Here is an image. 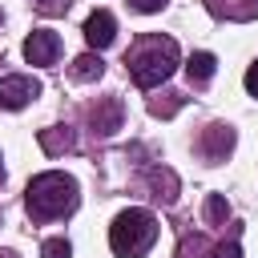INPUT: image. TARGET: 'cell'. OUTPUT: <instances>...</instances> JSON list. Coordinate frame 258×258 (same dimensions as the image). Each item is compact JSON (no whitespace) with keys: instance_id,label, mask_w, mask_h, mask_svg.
Returning a JSON list of instances; mask_svg holds the SVG:
<instances>
[{"instance_id":"1","label":"cell","mask_w":258,"mask_h":258,"mask_svg":"<svg viewBox=\"0 0 258 258\" xmlns=\"http://www.w3.org/2000/svg\"><path fill=\"white\" fill-rule=\"evenodd\" d=\"M125 64H129V77H133V85L137 89H153V85H161L169 73H173V64H177V44L169 40V36H141L137 44H133V52L125 56Z\"/></svg>"},{"instance_id":"2","label":"cell","mask_w":258,"mask_h":258,"mask_svg":"<svg viewBox=\"0 0 258 258\" xmlns=\"http://www.w3.org/2000/svg\"><path fill=\"white\" fill-rule=\"evenodd\" d=\"M28 214L36 218V222H48V218H60V214H69L73 206H77V181L69 177V173H40V177H32L28 181Z\"/></svg>"},{"instance_id":"3","label":"cell","mask_w":258,"mask_h":258,"mask_svg":"<svg viewBox=\"0 0 258 258\" xmlns=\"http://www.w3.org/2000/svg\"><path fill=\"white\" fill-rule=\"evenodd\" d=\"M157 242V218L149 210H121L109 226V246L121 258H141Z\"/></svg>"},{"instance_id":"4","label":"cell","mask_w":258,"mask_h":258,"mask_svg":"<svg viewBox=\"0 0 258 258\" xmlns=\"http://www.w3.org/2000/svg\"><path fill=\"white\" fill-rule=\"evenodd\" d=\"M24 56H28V64H56V56H60V36L48 32V28L28 32V40H24Z\"/></svg>"},{"instance_id":"5","label":"cell","mask_w":258,"mask_h":258,"mask_svg":"<svg viewBox=\"0 0 258 258\" xmlns=\"http://www.w3.org/2000/svg\"><path fill=\"white\" fill-rule=\"evenodd\" d=\"M36 93H40V85L32 77H4L0 81V109H24Z\"/></svg>"},{"instance_id":"6","label":"cell","mask_w":258,"mask_h":258,"mask_svg":"<svg viewBox=\"0 0 258 258\" xmlns=\"http://www.w3.org/2000/svg\"><path fill=\"white\" fill-rule=\"evenodd\" d=\"M113 36H117V20L109 16V12H93L89 20H85V40H89V48H109L113 44Z\"/></svg>"},{"instance_id":"7","label":"cell","mask_w":258,"mask_h":258,"mask_svg":"<svg viewBox=\"0 0 258 258\" xmlns=\"http://www.w3.org/2000/svg\"><path fill=\"white\" fill-rule=\"evenodd\" d=\"M89 125H93V133H101V137H109L113 129H121V101H117V97H105V101L89 113Z\"/></svg>"},{"instance_id":"8","label":"cell","mask_w":258,"mask_h":258,"mask_svg":"<svg viewBox=\"0 0 258 258\" xmlns=\"http://www.w3.org/2000/svg\"><path fill=\"white\" fill-rule=\"evenodd\" d=\"M214 16H226V20H254L258 16V0H206Z\"/></svg>"},{"instance_id":"9","label":"cell","mask_w":258,"mask_h":258,"mask_svg":"<svg viewBox=\"0 0 258 258\" xmlns=\"http://www.w3.org/2000/svg\"><path fill=\"white\" fill-rule=\"evenodd\" d=\"M230 145H234V133H230L226 125H210V129H206V157H210V161H222V157L230 153Z\"/></svg>"},{"instance_id":"10","label":"cell","mask_w":258,"mask_h":258,"mask_svg":"<svg viewBox=\"0 0 258 258\" xmlns=\"http://www.w3.org/2000/svg\"><path fill=\"white\" fill-rule=\"evenodd\" d=\"M214 69H218L214 52H194V56H189V64H185V73H189V85H206V81L214 77Z\"/></svg>"},{"instance_id":"11","label":"cell","mask_w":258,"mask_h":258,"mask_svg":"<svg viewBox=\"0 0 258 258\" xmlns=\"http://www.w3.org/2000/svg\"><path fill=\"white\" fill-rule=\"evenodd\" d=\"M101 73H105V64H101V56H93V52H85V56L73 60V77H77V81H97Z\"/></svg>"},{"instance_id":"12","label":"cell","mask_w":258,"mask_h":258,"mask_svg":"<svg viewBox=\"0 0 258 258\" xmlns=\"http://www.w3.org/2000/svg\"><path fill=\"white\" fill-rule=\"evenodd\" d=\"M177 258H222V250H210L206 238H185L181 250H177Z\"/></svg>"},{"instance_id":"13","label":"cell","mask_w":258,"mask_h":258,"mask_svg":"<svg viewBox=\"0 0 258 258\" xmlns=\"http://www.w3.org/2000/svg\"><path fill=\"white\" fill-rule=\"evenodd\" d=\"M40 145L48 153H60V149L73 145V133H64V129H40Z\"/></svg>"},{"instance_id":"14","label":"cell","mask_w":258,"mask_h":258,"mask_svg":"<svg viewBox=\"0 0 258 258\" xmlns=\"http://www.w3.org/2000/svg\"><path fill=\"white\" fill-rule=\"evenodd\" d=\"M149 181H153L157 198H173V189H177V181H173V173H169V169H153V173H149Z\"/></svg>"},{"instance_id":"15","label":"cell","mask_w":258,"mask_h":258,"mask_svg":"<svg viewBox=\"0 0 258 258\" xmlns=\"http://www.w3.org/2000/svg\"><path fill=\"white\" fill-rule=\"evenodd\" d=\"M226 214H230V206H226V198H218V194H210V202H206V218H210V222H226Z\"/></svg>"},{"instance_id":"16","label":"cell","mask_w":258,"mask_h":258,"mask_svg":"<svg viewBox=\"0 0 258 258\" xmlns=\"http://www.w3.org/2000/svg\"><path fill=\"white\" fill-rule=\"evenodd\" d=\"M73 250H69V242L64 238H52V242H44V250H40V258H69Z\"/></svg>"},{"instance_id":"17","label":"cell","mask_w":258,"mask_h":258,"mask_svg":"<svg viewBox=\"0 0 258 258\" xmlns=\"http://www.w3.org/2000/svg\"><path fill=\"white\" fill-rule=\"evenodd\" d=\"M36 8L52 16V12H64V8H69V0H36Z\"/></svg>"},{"instance_id":"18","label":"cell","mask_w":258,"mask_h":258,"mask_svg":"<svg viewBox=\"0 0 258 258\" xmlns=\"http://www.w3.org/2000/svg\"><path fill=\"white\" fill-rule=\"evenodd\" d=\"M129 4H133L137 12H161V8H165V0H129Z\"/></svg>"},{"instance_id":"19","label":"cell","mask_w":258,"mask_h":258,"mask_svg":"<svg viewBox=\"0 0 258 258\" xmlns=\"http://www.w3.org/2000/svg\"><path fill=\"white\" fill-rule=\"evenodd\" d=\"M246 89H250V93L258 97V60H254V64L246 69Z\"/></svg>"},{"instance_id":"20","label":"cell","mask_w":258,"mask_h":258,"mask_svg":"<svg viewBox=\"0 0 258 258\" xmlns=\"http://www.w3.org/2000/svg\"><path fill=\"white\" fill-rule=\"evenodd\" d=\"M0 258H12V254H0Z\"/></svg>"}]
</instances>
